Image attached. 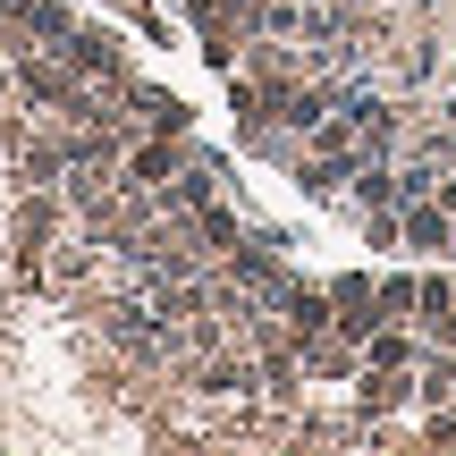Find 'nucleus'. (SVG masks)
Segmentation results:
<instances>
[{"label":"nucleus","instance_id":"obj_1","mask_svg":"<svg viewBox=\"0 0 456 456\" xmlns=\"http://www.w3.org/2000/svg\"><path fill=\"white\" fill-rule=\"evenodd\" d=\"M330 305H338V330L346 338H372L389 313H380V279H363V271H346V279H330Z\"/></svg>","mask_w":456,"mask_h":456},{"label":"nucleus","instance_id":"obj_2","mask_svg":"<svg viewBox=\"0 0 456 456\" xmlns=\"http://www.w3.org/2000/svg\"><path fill=\"white\" fill-rule=\"evenodd\" d=\"M118 102H127V110L144 118L152 135H186V102H178V94H161V85H118Z\"/></svg>","mask_w":456,"mask_h":456},{"label":"nucleus","instance_id":"obj_3","mask_svg":"<svg viewBox=\"0 0 456 456\" xmlns=\"http://www.w3.org/2000/svg\"><path fill=\"white\" fill-rule=\"evenodd\" d=\"M186 161H195V152H178V135H161V144H135V152H127V186H161V178H178Z\"/></svg>","mask_w":456,"mask_h":456},{"label":"nucleus","instance_id":"obj_4","mask_svg":"<svg viewBox=\"0 0 456 456\" xmlns=\"http://www.w3.org/2000/svg\"><path fill=\"white\" fill-rule=\"evenodd\" d=\"M68 68H85V77H118V34H68V51H60Z\"/></svg>","mask_w":456,"mask_h":456},{"label":"nucleus","instance_id":"obj_5","mask_svg":"<svg viewBox=\"0 0 456 456\" xmlns=\"http://www.w3.org/2000/svg\"><path fill=\"white\" fill-rule=\"evenodd\" d=\"M380 313L389 322H414L423 313V279H380Z\"/></svg>","mask_w":456,"mask_h":456}]
</instances>
